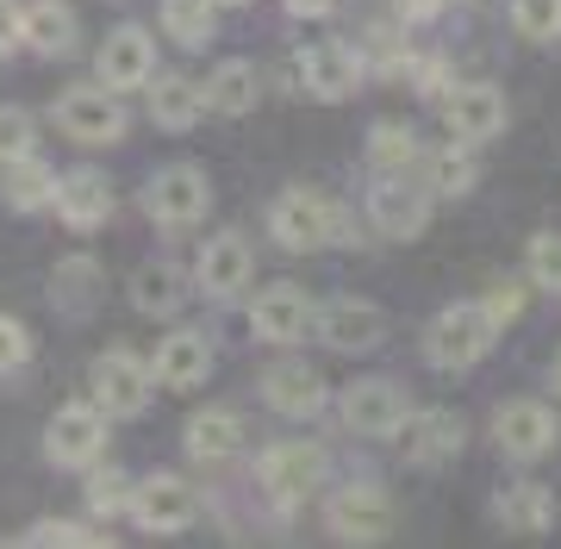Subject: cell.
<instances>
[{"instance_id": "obj_22", "label": "cell", "mask_w": 561, "mask_h": 549, "mask_svg": "<svg viewBox=\"0 0 561 549\" xmlns=\"http://www.w3.org/2000/svg\"><path fill=\"white\" fill-rule=\"evenodd\" d=\"M206 375H213V344H206V331H169L157 344V381L162 387L194 393Z\"/></svg>"}, {"instance_id": "obj_16", "label": "cell", "mask_w": 561, "mask_h": 549, "mask_svg": "<svg viewBox=\"0 0 561 549\" xmlns=\"http://www.w3.org/2000/svg\"><path fill=\"white\" fill-rule=\"evenodd\" d=\"M461 444H468V425H461V412H449V407H412V419L400 425V449H405L412 468L456 462Z\"/></svg>"}, {"instance_id": "obj_40", "label": "cell", "mask_w": 561, "mask_h": 549, "mask_svg": "<svg viewBox=\"0 0 561 549\" xmlns=\"http://www.w3.org/2000/svg\"><path fill=\"white\" fill-rule=\"evenodd\" d=\"M25 544H101V530L69 525V518H44V525L25 530Z\"/></svg>"}, {"instance_id": "obj_36", "label": "cell", "mask_w": 561, "mask_h": 549, "mask_svg": "<svg viewBox=\"0 0 561 549\" xmlns=\"http://www.w3.org/2000/svg\"><path fill=\"white\" fill-rule=\"evenodd\" d=\"M20 157H38V119L20 106H0V163H20Z\"/></svg>"}, {"instance_id": "obj_42", "label": "cell", "mask_w": 561, "mask_h": 549, "mask_svg": "<svg viewBox=\"0 0 561 549\" xmlns=\"http://www.w3.org/2000/svg\"><path fill=\"white\" fill-rule=\"evenodd\" d=\"M25 44V7L20 0H0V57Z\"/></svg>"}, {"instance_id": "obj_1", "label": "cell", "mask_w": 561, "mask_h": 549, "mask_svg": "<svg viewBox=\"0 0 561 549\" xmlns=\"http://www.w3.org/2000/svg\"><path fill=\"white\" fill-rule=\"evenodd\" d=\"M493 338H500V319L486 312V300H456L424 325V356L431 368H474L493 350Z\"/></svg>"}, {"instance_id": "obj_24", "label": "cell", "mask_w": 561, "mask_h": 549, "mask_svg": "<svg viewBox=\"0 0 561 549\" xmlns=\"http://www.w3.org/2000/svg\"><path fill=\"white\" fill-rule=\"evenodd\" d=\"M144 94H150V119H157V131H194V125L213 113V106H206V88L187 82V76H157Z\"/></svg>"}, {"instance_id": "obj_20", "label": "cell", "mask_w": 561, "mask_h": 549, "mask_svg": "<svg viewBox=\"0 0 561 549\" xmlns=\"http://www.w3.org/2000/svg\"><path fill=\"white\" fill-rule=\"evenodd\" d=\"M250 275H256V256H250V244H243V231H219V238H206L201 263H194L201 294L231 300V294H243V287H250Z\"/></svg>"}, {"instance_id": "obj_11", "label": "cell", "mask_w": 561, "mask_h": 549, "mask_svg": "<svg viewBox=\"0 0 561 549\" xmlns=\"http://www.w3.org/2000/svg\"><path fill=\"white\" fill-rule=\"evenodd\" d=\"M437 113H443V125H449V138H461V144L500 138L505 119H512V106H505V94L493 82H456L437 101Z\"/></svg>"}, {"instance_id": "obj_19", "label": "cell", "mask_w": 561, "mask_h": 549, "mask_svg": "<svg viewBox=\"0 0 561 549\" xmlns=\"http://www.w3.org/2000/svg\"><path fill=\"white\" fill-rule=\"evenodd\" d=\"M324 525L343 544H381L387 530H393V506H387L381 488H343V493H331Z\"/></svg>"}, {"instance_id": "obj_13", "label": "cell", "mask_w": 561, "mask_h": 549, "mask_svg": "<svg viewBox=\"0 0 561 549\" xmlns=\"http://www.w3.org/2000/svg\"><path fill=\"white\" fill-rule=\"evenodd\" d=\"M362 76H368V62H362V50L356 44H306L300 50V88L312 94V101H324V106H337V101H350L362 88Z\"/></svg>"}, {"instance_id": "obj_44", "label": "cell", "mask_w": 561, "mask_h": 549, "mask_svg": "<svg viewBox=\"0 0 561 549\" xmlns=\"http://www.w3.org/2000/svg\"><path fill=\"white\" fill-rule=\"evenodd\" d=\"M294 20H324V13H337V0H280Z\"/></svg>"}, {"instance_id": "obj_27", "label": "cell", "mask_w": 561, "mask_h": 549, "mask_svg": "<svg viewBox=\"0 0 561 549\" xmlns=\"http://www.w3.org/2000/svg\"><path fill=\"white\" fill-rule=\"evenodd\" d=\"M181 300H187V275H181L175 263H144L138 275H131V306L150 312V319H175Z\"/></svg>"}, {"instance_id": "obj_28", "label": "cell", "mask_w": 561, "mask_h": 549, "mask_svg": "<svg viewBox=\"0 0 561 549\" xmlns=\"http://www.w3.org/2000/svg\"><path fill=\"white\" fill-rule=\"evenodd\" d=\"M419 175H424V187H431L437 201H456V194L474 187V157H468V144L461 138H449V144H437V150H424L419 157Z\"/></svg>"}, {"instance_id": "obj_41", "label": "cell", "mask_w": 561, "mask_h": 549, "mask_svg": "<svg viewBox=\"0 0 561 549\" xmlns=\"http://www.w3.org/2000/svg\"><path fill=\"white\" fill-rule=\"evenodd\" d=\"M486 312H493L500 325H512V319H524V287H518V282H500V287H486Z\"/></svg>"}, {"instance_id": "obj_29", "label": "cell", "mask_w": 561, "mask_h": 549, "mask_svg": "<svg viewBox=\"0 0 561 549\" xmlns=\"http://www.w3.org/2000/svg\"><path fill=\"white\" fill-rule=\"evenodd\" d=\"M0 201L13 206V213H44V206L57 201V175L38 163V157H20V163H0Z\"/></svg>"}, {"instance_id": "obj_32", "label": "cell", "mask_w": 561, "mask_h": 549, "mask_svg": "<svg viewBox=\"0 0 561 549\" xmlns=\"http://www.w3.org/2000/svg\"><path fill=\"white\" fill-rule=\"evenodd\" d=\"M88 512H101V518H113V512H131V500H138V481L125 474V468L113 462H94L88 468Z\"/></svg>"}, {"instance_id": "obj_35", "label": "cell", "mask_w": 561, "mask_h": 549, "mask_svg": "<svg viewBox=\"0 0 561 549\" xmlns=\"http://www.w3.org/2000/svg\"><path fill=\"white\" fill-rule=\"evenodd\" d=\"M524 268H530V282L542 294H561V231H537L524 244Z\"/></svg>"}, {"instance_id": "obj_38", "label": "cell", "mask_w": 561, "mask_h": 549, "mask_svg": "<svg viewBox=\"0 0 561 549\" xmlns=\"http://www.w3.org/2000/svg\"><path fill=\"white\" fill-rule=\"evenodd\" d=\"M32 363V331L13 319V312H0V375H13V368Z\"/></svg>"}, {"instance_id": "obj_8", "label": "cell", "mask_w": 561, "mask_h": 549, "mask_svg": "<svg viewBox=\"0 0 561 549\" xmlns=\"http://www.w3.org/2000/svg\"><path fill=\"white\" fill-rule=\"evenodd\" d=\"M493 444H500L505 462H542L561 444L556 407H542V400H505L493 412Z\"/></svg>"}, {"instance_id": "obj_26", "label": "cell", "mask_w": 561, "mask_h": 549, "mask_svg": "<svg viewBox=\"0 0 561 549\" xmlns=\"http://www.w3.org/2000/svg\"><path fill=\"white\" fill-rule=\"evenodd\" d=\"M25 50L38 57H69L76 50V13L62 0H25Z\"/></svg>"}, {"instance_id": "obj_5", "label": "cell", "mask_w": 561, "mask_h": 549, "mask_svg": "<svg viewBox=\"0 0 561 549\" xmlns=\"http://www.w3.org/2000/svg\"><path fill=\"white\" fill-rule=\"evenodd\" d=\"M256 481L280 512L306 506V500L324 488V449L319 444H294V437H287V444H268L262 462H256Z\"/></svg>"}, {"instance_id": "obj_17", "label": "cell", "mask_w": 561, "mask_h": 549, "mask_svg": "<svg viewBox=\"0 0 561 549\" xmlns=\"http://www.w3.org/2000/svg\"><path fill=\"white\" fill-rule=\"evenodd\" d=\"M312 325H319V306L306 300V287H294V282L262 287L256 306H250V331L262 344H300Z\"/></svg>"}, {"instance_id": "obj_21", "label": "cell", "mask_w": 561, "mask_h": 549, "mask_svg": "<svg viewBox=\"0 0 561 549\" xmlns=\"http://www.w3.org/2000/svg\"><path fill=\"white\" fill-rule=\"evenodd\" d=\"M262 400L280 419H319L324 412V375L306 363H268L262 368Z\"/></svg>"}, {"instance_id": "obj_14", "label": "cell", "mask_w": 561, "mask_h": 549, "mask_svg": "<svg viewBox=\"0 0 561 549\" xmlns=\"http://www.w3.org/2000/svg\"><path fill=\"white\" fill-rule=\"evenodd\" d=\"M194 512H201V493L187 488L181 474H144L138 481V500H131V518H138V530H150V537H175V530L194 525Z\"/></svg>"}, {"instance_id": "obj_3", "label": "cell", "mask_w": 561, "mask_h": 549, "mask_svg": "<svg viewBox=\"0 0 561 549\" xmlns=\"http://www.w3.org/2000/svg\"><path fill=\"white\" fill-rule=\"evenodd\" d=\"M144 213H150V225H162V231H187V225L206 219V206H213V182H206L194 163H169L157 169L150 182H144Z\"/></svg>"}, {"instance_id": "obj_46", "label": "cell", "mask_w": 561, "mask_h": 549, "mask_svg": "<svg viewBox=\"0 0 561 549\" xmlns=\"http://www.w3.org/2000/svg\"><path fill=\"white\" fill-rule=\"evenodd\" d=\"M219 7H243V0H219Z\"/></svg>"}, {"instance_id": "obj_25", "label": "cell", "mask_w": 561, "mask_h": 549, "mask_svg": "<svg viewBox=\"0 0 561 549\" xmlns=\"http://www.w3.org/2000/svg\"><path fill=\"white\" fill-rule=\"evenodd\" d=\"M256 101H262L256 62L231 57V62H219V69H213V82H206V106H213V113H225V119H243V113H256Z\"/></svg>"}, {"instance_id": "obj_23", "label": "cell", "mask_w": 561, "mask_h": 549, "mask_svg": "<svg viewBox=\"0 0 561 549\" xmlns=\"http://www.w3.org/2000/svg\"><path fill=\"white\" fill-rule=\"evenodd\" d=\"M181 449H187L194 462H231V456L243 449V419L225 412V407L194 412V419L181 425Z\"/></svg>"}, {"instance_id": "obj_43", "label": "cell", "mask_w": 561, "mask_h": 549, "mask_svg": "<svg viewBox=\"0 0 561 549\" xmlns=\"http://www.w3.org/2000/svg\"><path fill=\"white\" fill-rule=\"evenodd\" d=\"M449 7V0H393V13H400V25H431Z\"/></svg>"}, {"instance_id": "obj_9", "label": "cell", "mask_w": 561, "mask_h": 549, "mask_svg": "<svg viewBox=\"0 0 561 549\" xmlns=\"http://www.w3.org/2000/svg\"><path fill=\"white\" fill-rule=\"evenodd\" d=\"M431 187H424V175L412 182V169L405 175H381V182L368 187V219H375V231L381 238H393V244H405V238H419L424 225H431Z\"/></svg>"}, {"instance_id": "obj_7", "label": "cell", "mask_w": 561, "mask_h": 549, "mask_svg": "<svg viewBox=\"0 0 561 549\" xmlns=\"http://www.w3.org/2000/svg\"><path fill=\"white\" fill-rule=\"evenodd\" d=\"M57 125L76 144H119L125 138V106L119 94L94 76V82H76L57 94Z\"/></svg>"}, {"instance_id": "obj_4", "label": "cell", "mask_w": 561, "mask_h": 549, "mask_svg": "<svg viewBox=\"0 0 561 549\" xmlns=\"http://www.w3.org/2000/svg\"><path fill=\"white\" fill-rule=\"evenodd\" d=\"M106 419L113 412L101 400H76V407H57V419L44 425V456L57 468H88L106 462Z\"/></svg>"}, {"instance_id": "obj_31", "label": "cell", "mask_w": 561, "mask_h": 549, "mask_svg": "<svg viewBox=\"0 0 561 549\" xmlns=\"http://www.w3.org/2000/svg\"><path fill=\"white\" fill-rule=\"evenodd\" d=\"M419 157H424V144L412 125L387 119L368 131V163H375V175H405V169H419Z\"/></svg>"}, {"instance_id": "obj_6", "label": "cell", "mask_w": 561, "mask_h": 549, "mask_svg": "<svg viewBox=\"0 0 561 549\" xmlns=\"http://www.w3.org/2000/svg\"><path fill=\"white\" fill-rule=\"evenodd\" d=\"M150 387H157V363H144L138 350H106L101 363L88 368V393L113 419H138L150 407Z\"/></svg>"}, {"instance_id": "obj_30", "label": "cell", "mask_w": 561, "mask_h": 549, "mask_svg": "<svg viewBox=\"0 0 561 549\" xmlns=\"http://www.w3.org/2000/svg\"><path fill=\"white\" fill-rule=\"evenodd\" d=\"M493 506H500V525L505 530H549V525H556V493L542 488V481H518V488H505Z\"/></svg>"}, {"instance_id": "obj_12", "label": "cell", "mask_w": 561, "mask_h": 549, "mask_svg": "<svg viewBox=\"0 0 561 549\" xmlns=\"http://www.w3.org/2000/svg\"><path fill=\"white\" fill-rule=\"evenodd\" d=\"M324 350H337V356H362V350H375L387 338V312L375 300H362V294H337V300L319 306V325Z\"/></svg>"}, {"instance_id": "obj_34", "label": "cell", "mask_w": 561, "mask_h": 549, "mask_svg": "<svg viewBox=\"0 0 561 549\" xmlns=\"http://www.w3.org/2000/svg\"><path fill=\"white\" fill-rule=\"evenodd\" d=\"M213 7H219V0H162V25H169V38L175 44H206L213 38V25H219Z\"/></svg>"}, {"instance_id": "obj_10", "label": "cell", "mask_w": 561, "mask_h": 549, "mask_svg": "<svg viewBox=\"0 0 561 549\" xmlns=\"http://www.w3.org/2000/svg\"><path fill=\"white\" fill-rule=\"evenodd\" d=\"M337 407H343V425L356 431V437H400V425L412 419V400H405V387H400V381H387V375L350 381Z\"/></svg>"}, {"instance_id": "obj_18", "label": "cell", "mask_w": 561, "mask_h": 549, "mask_svg": "<svg viewBox=\"0 0 561 549\" xmlns=\"http://www.w3.org/2000/svg\"><path fill=\"white\" fill-rule=\"evenodd\" d=\"M50 213H57L69 231H101V225L113 219V182H106V169L81 163V169H69V175H57Z\"/></svg>"}, {"instance_id": "obj_15", "label": "cell", "mask_w": 561, "mask_h": 549, "mask_svg": "<svg viewBox=\"0 0 561 549\" xmlns=\"http://www.w3.org/2000/svg\"><path fill=\"white\" fill-rule=\"evenodd\" d=\"M94 76H101L113 94L150 88V82H157V38H150L144 25H119V32H106L101 57H94Z\"/></svg>"}, {"instance_id": "obj_37", "label": "cell", "mask_w": 561, "mask_h": 549, "mask_svg": "<svg viewBox=\"0 0 561 549\" xmlns=\"http://www.w3.org/2000/svg\"><path fill=\"white\" fill-rule=\"evenodd\" d=\"M512 25L537 44L561 38V0H512Z\"/></svg>"}, {"instance_id": "obj_2", "label": "cell", "mask_w": 561, "mask_h": 549, "mask_svg": "<svg viewBox=\"0 0 561 549\" xmlns=\"http://www.w3.org/2000/svg\"><path fill=\"white\" fill-rule=\"evenodd\" d=\"M268 231H275L280 250H324L331 238L343 231L337 219V201L319 194V187H280L275 201H268Z\"/></svg>"}, {"instance_id": "obj_39", "label": "cell", "mask_w": 561, "mask_h": 549, "mask_svg": "<svg viewBox=\"0 0 561 549\" xmlns=\"http://www.w3.org/2000/svg\"><path fill=\"white\" fill-rule=\"evenodd\" d=\"M412 88H419L424 101H443V94H449V62L437 57V50H424V57H412Z\"/></svg>"}, {"instance_id": "obj_33", "label": "cell", "mask_w": 561, "mask_h": 549, "mask_svg": "<svg viewBox=\"0 0 561 549\" xmlns=\"http://www.w3.org/2000/svg\"><path fill=\"white\" fill-rule=\"evenodd\" d=\"M50 294H57V306H69V312H88L94 294H101V268H94V256H69V263H57Z\"/></svg>"}, {"instance_id": "obj_45", "label": "cell", "mask_w": 561, "mask_h": 549, "mask_svg": "<svg viewBox=\"0 0 561 549\" xmlns=\"http://www.w3.org/2000/svg\"><path fill=\"white\" fill-rule=\"evenodd\" d=\"M549 387H556V400H561V356H556V368H549Z\"/></svg>"}]
</instances>
